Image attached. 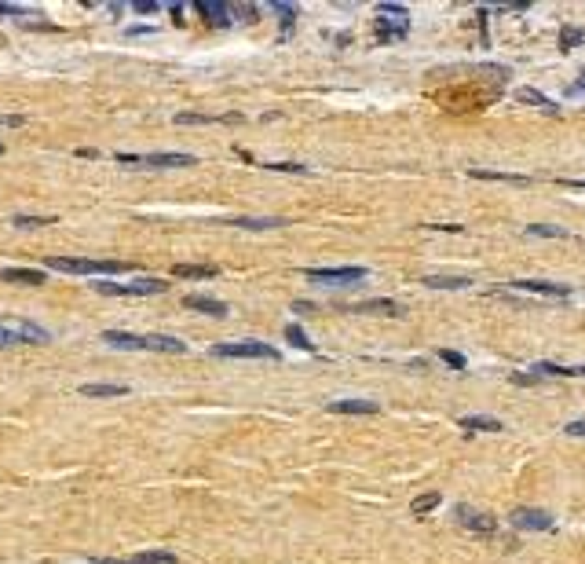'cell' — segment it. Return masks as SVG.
<instances>
[{"label": "cell", "mask_w": 585, "mask_h": 564, "mask_svg": "<svg viewBox=\"0 0 585 564\" xmlns=\"http://www.w3.org/2000/svg\"><path fill=\"white\" fill-rule=\"evenodd\" d=\"M48 268L70 271V275H118V271H128V264L121 261H88V256H52Z\"/></svg>", "instance_id": "6da1fadb"}, {"label": "cell", "mask_w": 585, "mask_h": 564, "mask_svg": "<svg viewBox=\"0 0 585 564\" xmlns=\"http://www.w3.org/2000/svg\"><path fill=\"white\" fill-rule=\"evenodd\" d=\"M410 29V11L399 4H381L377 8V41H402Z\"/></svg>", "instance_id": "7a4b0ae2"}, {"label": "cell", "mask_w": 585, "mask_h": 564, "mask_svg": "<svg viewBox=\"0 0 585 564\" xmlns=\"http://www.w3.org/2000/svg\"><path fill=\"white\" fill-rule=\"evenodd\" d=\"M121 165H132V169H187V165H198L194 154H113Z\"/></svg>", "instance_id": "3957f363"}, {"label": "cell", "mask_w": 585, "mask_h": 564, "mask_svg": "<svg viewBox=\"0 0 585 564\" xmlns=\"http://www.w3.org/2000/svg\"><path fill=\"white\" fill-rule=\"evenodd\" d=\"M169 282L161 279H136V282H95V294L110 297H146V294H165Z\"/></svg>", "instance_id": "277c9868"}, {"label": "cell", "mask_w": 585, "mask_h": 564, "mask_svg": "<svg viewBox=\"0 0 585 564\" xmlns=\"http://www.w3.org/2000/svg\"><path fill=\"white\" fill-rule=\"evenodd\" d=\"M213 356L220 359H279V348L264 341H234V345H216Z\"/></svg>", "instance_id": "5b68a950"}, {"label": "cell", "mask_w": 585, "mask_h": 564, "mask_svg": "<svg viewBox=\"0 0 585 564\" xmlns=\"http://www.w3.org/2000/svg\"><path fill=\"white\" fill-rule=\"evenodd\" d=\"M304 275L322 286H351L366 279V268H304Z\"/></svg>", "instance_id": "8992f818"}, {"label": "cell", "mask_w": 585, "mask_h": 564, "mask_svg": "<svg viewBox=\"0 0 585 564\" xmlns=\"http://www.w3.org/2000/svg\"><path fill=\"white\" fill-rule=\"evenodd\" d=\"M512 528H519V531H549V528H552V517H549L545 509L523 506V509L512 513Z\"/></svg>", "instance_id": "52a82bcc"}, {"label": "cell", "mask_w": 585, "mask_h": 564, "mask_svg": "<svg viewBox=\"0 0 585 564\" xmlns=\"http://www.w3.org/2000/svg\"><path fill=\"white\" fill-rule=\"evenodd\" d=\"M512 286L523 289V294H542V297H567V294H571L567 286H560V282H542V279H516Z\"/></svg>", "instance_id": "ba28073f"}, {"label": "cell", "mask_w": 585, "mask_h": 564, "mask_svg": "<svg viewBox=\"0 0 585 564\" xmlns=\"http://www.w3.org/2000/svg\"><path fill=\"white\" fill-rule=\"evenodd\" d=\"M458 521L465 524V528H472V531H479V535H491V531L498 528V521L491 517V513H476V509H458Z\"/></svg>", "instance_id": "9c48e42d"}, {"label": "cell", "mask_w": 585, "mask_h": 564, "mask_svg": "<svg viewBox=\"0 0 585 564\" xmlns=\"http://www.w3.org/2000/svg\"><path fill=\"white\" fill-rule=\"evenodd\" d=\"M194 11H198L202 19L209 22V26H227V22H231V8H227V4H213V0H198V4H194Z\"/></svg>", "instance_id": "30bf717a"}, {"label": "cell", "mask_w": 585, "mask_h": 564, "mask_svg": "<svg viewBox=\"0 0 585 564\" xmlns=\"http://www.w3.org/2000/svg\"><path fill=\"white\" fill-rule=\"evenodd\" d=\"M183 304L187 308H194V312H205V315H213V319H223L227 312V304H220V301H213V297H202V294H187L183 297Z\"/></svg>", "instance_id": "8fae6325"}, {"label": "cell", "mask_w": 585, "mask_h": 564, "mask_svg": "<svg viewBox=\"0 0 585 564\" xmlns=\"http://www.w3.org/2000/svg\"><path fill=\"white\" fill-rule=\"evenodd\" d=\"M143 352H187V345L180 341V337H165V333H150V337H143Z\"/></svg>", "instance_id": "7c38bea8"}, {"label": "cell", "mask_w": 585, "mask_h": 564, "mask_svg": "<svg viewBox=\"0 0 585 564\" xmlns=\"http://www.w3.org/2000/svg\"><path fill=\"white\" fill-rule=\"evenodd\" d=\"M330 411L333 414H377L381 407L373 399H333Z\"/></svg>", "instance_id": "4fadbf2b"}, {"label": "cell", "mask_w": 585, "mask_h": 564, "mask_svg": "<svg viewBox=\"0 0 585 564\" xmlns=\"http://www.w3.org/2000/svg\"><path fill=\"white\" fill-rule=\"evenodd\" d=\"M0 282H19V286H41L48 282L44 271H29V268H4L0 271Z\"/></svg>", "instance_id": "5bb4252c"}, {"label": "cell", "mask_w": 585, "mask_h": 564, "mask_svg": "<svg viewBox=\"0 0 585 564\" xmlns=\"http://www.w3.org/2000/svg\"><path fill=\"white\" fill-rule=\"evenodd\" d=\"M103 341L110 348H125V352H143V337L136 333H125V330H106L103 333Z\"/></svg>", "instance_id": "9a60e30c"}, {"label": "cell", "mask_w": 585, "mask_h": 564, "mask_svg": "<svg viewBox=\"0 0 585 564\" xmlns=\"http://www.w3.org/2000/svg\"><path fill=\"white\" fill-rule=\"evenodd\" d=\"M172 275L176 279H216L220 268H213V264H176Z\"/></svg>", "instance_id": "2e32d148"}, {"label": "cell", "mask_w": 585, "mask_h": 564, "mask_svg": "<svg viewBox=\"0 0 585 564\" xmlns=\"http://www.w3.org/2000/svg\"><path fill=\"white\" fill-rule=\"evenodd\" d=\"M461 429L465 432H501L505 425L498 418H486V414H468V418H461Z\"/></svg>", "instance_id": "e0dca14e"}, {"label": "cell", "mask_w": 585, "mask_h": 564, "mask_svg": "<svg viewBox=\"0 0 585 564\" xmlns=\"http://www.w3.org/2000/svg\"><path fill=\"white\" fill-rule=\"evenodd\" d=\"M534 378H585V366H556V363H538Z\"/></svg>", "instance_id": "ac0fdd59"}, {"label": "cell", "mask_w": 585, "mask_h": 564, "mask_svg": "<svg viewBox=\"0 0 585 564\" xmlns=\"http://www.w3.org/2000/svg\"><path fill=\"white\" fill-rule=\"evenodd\" d=\"M128 392V385H80V396H88V399H106V396H125Z\"/></svg>", "instance_id": "d6986e66"}, {"label": "cell", "mask_w": 585, "mask_h": 564, "mask_svg": "<svg viewBox=\"0 0 585 564\" xmlns=\"http://www.w3.org/2000/svg\"><path fill=\"white\" fill-rule=\"evenodd\" d=\"M516 99H519V103H530V106H538V110H545V114H556V106H552V99H545V95H542L538 88H519V92H516Z\"/></svg>", "instance_id": "ffe728a7"}, {"label": "cell", "mask_w": 585, "mask_h": 564, "mask_svg": "<svg viewBox=\"0 0 585 564\" xmlns=\"http://www.w3.org/2000/svg\"><path fill=\"white\" fill-rule=\"evenodd\" d=\"M348 312H366V315H399V304L395 301H366V304H355Z\"/></svg>", "instance_id": "44dd1931"}, {"label": "cell", "mask_w": 585, "mask_h": 564, "mask_svg": "<svg viewBox=\"0 0 585 564\" xmlns=\"http://www.w3.org/2000/svg\"><path fill=\"white\" fill-rule=\"evenodd\" d=\"M234 228H249V231H271V228H286V220L279 216H260V220H231Z\"/></svg>", "instance_id": "7402d4cb"}, {"label": "cell", "mask_w": 585, "mask_h": 564, "mask_svg": "<svg viewBox=\"0 0 585 564\" xmlns=\"http://www.w3.org/2000/svg\"><path fill=\"white\" fill-rule=\"evenodd\" d=\"M439 502H443V498H439V491H428V495H417L414 502H410V513L414 517H425V513H432Z\"/></svg>", "instance_id": "603a6c76"}, {"label": "cell", "mask_w": 585, "mask_h": 564, "mask_svg": "<svg viewBox=\"0 0 585 564\" xmlns=\"http://www.w3.org/2000/svg\"><path fill=\"white\" fill-rule=\"evenodd\" d=\"M213 121H241L238 114H227V118H216V114H176V125H213Z\"/></svg>", "instance_id": "cb8c5ba5"}, {"label": "cell", "mask_w": 585, "mask_h": 564, "mask_svg": "<svg viewBox=\"0 0 585 564\" xmlns=\"http://www.w3.org/2000/svg\"><path fill=\"white\" fill-rule=\"evenodd\" d=\"M128 564H176V553H169V550H146V553H136Z\"/></svg>", "instance_id": "d4e9b609"}, {"label": "cell", "mask_w": 585, "mask_h": 564, "mask_svg": "<svg viewBox=\"0 0 585 564\" xmlns=\"http://www.w3.org/2000/svg\"><path fill=\"white\" fill-rule=\"evenodd\" d=\"M425 286H432V289H468V286H472V279H446V275H428V279H425Z\"/></svg>", "instance_id": "484cf974"}, {"label": "cell", "mask_w": 585, "mask_h": 564, "mask_svg": "<svg viewBox=\"0 0 585 564\" xmlns=\"http://www.w3.org/2000/svg\"><path fill=\"white\" fill-rule=\"evenodd\" d=\"M582 41H585V29H582V26H563V29H560V44L567 48V52H571V48H578Z\"/></svg>", "instance_id": "4316f807"}, {"label": "cell", "mask_w": 585, "mask_h": 564, "mask_svg": "<svg viewBox=\"0 0 585 564\" xmlns=\"http://www.w3.org/2000/svg\"><path fill=\"white\" fill-rule=\"evenodd\" d=\"M527 235H542V238H567L563 228H552V223H527Z\"/></svg>", "instance_id": "83f0119b"}, {"label": "cell", "mask_w": 585, "mask_h": 564, "mask_svg": "<svg viewBox=\"0 0 585 564\" xmlns=\"http://www.w3.org/2000/svg\"><path fill=\"white\" fill-rule=\"evenodd\" d=\"M11 223H15V228L34 231V228H44V223H55V216H15Z\"/></svg>", "instance_id": "f1b7e54d"}, {"label": "cell", "mask_w": 585, "mask_h": 564, "mask_svg": "<svg viewBox=\"0 0 585 564\" xmlns=\"http://www.w3.org/2000/svg\"><path fill=\"white\" fill-rule=\"evenodd\" d=\"M286 337H289V341L297 345V348H304V352H307V348H315L311 341H307V333H304V330L297 326V322H292V326H286Z\"/></svg>", "instance_id": "f546056e"}, {"label": "cell", "mask_w": 585, "mask_h": 564, "mask_svg": "<svg viewBox=\"0 0 585 564\" xmlns=\"http://www.w3.org/2000/svg\"><path fill=\"white\" fill-rule=\"evenodd\" d=\"M11 345H22V333H19V330L0 326V348H11Z\"/></svg>", "instance_id": "4dcf8cb0"}, {"label": "cell", "mask_w": 585, "mask_h": 564, "mask_svg": "<svg viewBox=\"0 0 585 564\" xmlns=\"http://www.w3.org/2000/svg\"><path fill=\"white\" fill-rule=\"evenodd\" d=\"M439 359L450 363L453 370H465V356H458V352H450V348H446V352H439Z\"/></svg>", "instance_id": "1f68e13d"}, {"label": "cell", "mask_w": 585, "mask_h": 564, "mask_svg": "<svg viewBox=\"0 0 585 564\" xmlns=\"http://www.w3.org/2000/svg\"><path fill=\"white\" fill-rule=\"evenodd\" d=\"M274 11L282 15V22H286V26H292V15H297V8H292V4H274Z\"/></svg>", "instance_id": "d6a6232c"}, {"label": "cell", "mask_w": 585, "mask_h": 564, "mask_svg": "<svg viewBox=\"0 0 585 564\" xmlns=\"http://www.w3.org/2000/svg\"><path fill=\"white\" fill-rule=\"evenodd\" d=\"M0 15H4V19H22V15H26V8H15V4H0Z\"/></svg>", "instance_id": "836d02e7"}, {"label": "cell", "mask_w": 585, "mask_h": 564, "mask_svg": "<svg viewBox=\"0 0 585 564\" xmlns=\"http://www.w3.org/2000/svg\"><path fill=\"white\" fill-rule=\"evenodd\" d=\"M157 8H161L157 0H136V11H139V15H154Z\"/></svg>", "instance_id": "e575fe53"}, {"label": "cell", "mask_w": 585, "mask_h": 564, "mask_svg": "<svg viewBox=\"0 0 585 564\" xmlns=\"http://www.w3.org/2000/svg\"><path fill=\"white\" fill-rule=\"evenodd\" d=\"M563 432H567V436H585V418H582V422H571Z\"/></svg>", "instance_id": "d590c367"}, {"label": "cell", "mask_w": 585, "mask_h": 564, "mask_svg": "<svg viewBox=\"0 0 585 564\" xmlns=\"http://www.w3.org/2000/svg\"><path fill=\"white\" fill-rule=\"evenodd\" d=\"M0 125H8V128L22 125V114H0Z\"/></svg>", "instance_id": "8d00e7d4"}, {"label": "cell", "mask_w": 585, "mask_h": 564, "mask_svg": "<svg viewBox=\"0 0 585 564\" xmlns=\"http://www.w3.org/2000/svg\"><path fill=\"white\" fill-rule=\"evenodd\" d=\"M292 312H300V315H311V312H315V304H307V301H297V304H292Z\"/></svg>", "instance_id": "74e56055"}, {"label": "cell", "mask_w": 585, "mask_h": 564, "mask_svg": "<svg viewBox=\"0 0 585 564\" xmlns=\"http://www.w3.org/2000/svg\"><path fill=\"white\" fill-rule=\"evenodd\" d=\"M534 381H538L534 374H512V385H534Z\"/></svg>", "instance_id": "f35d334b"}, {"label": "cell", "mask_w": 585, "mask_h": 564, "mask_svg": "<svg viewBox=\"0 0 585 564\" xmlns=\"http://www.w3.org/2000/svg\"><path fill=\"white\" fill-rule=\"evenodd\" d=\"M567 92H571V95H582V92H585V77H582V81H575V85L567 88Z\"/></svg>", "instance_id": "ab89813d"}, {"label": "cell", "mask_w": 585, "mask_h": 564, "mask_svg": "<svg viewBox=\"0 0 585 564\" xmlns=\"http://www.w3.org/2000/svg\"><path fill=\"white\" fill-rule=\"evenodd\" d=\"M563 187H585V180H560Z\"/></svg>", "instance_id": "60d3db41"}, {"label": "cell", "mask_w": 585, "mask_h": 564, "mask_svg": "<svg viewBox=\"0 0 585 564\" xmlns=\"http://www.w3.org/2000/svg\"><path fill=\"white\" fill-rule=\"evenodd\" d=\"M92 564H128V560H92Z\"/></svg>", "instance_id": "b9f144b4"}, {"label": "cell", "mask_w": 585, "mask_h": 564, "mask_svg": "<svg viewBox=\"0 0 585 564\" xmlns=\"http://www.w3.org/2000/svg\"><path fill=\"white\" fill-rule=\"evenodd\" d=\"M0 154H4V143H0Z\"/></svg>", "instance_id": "7bdbcfd3"}]
</instances>
